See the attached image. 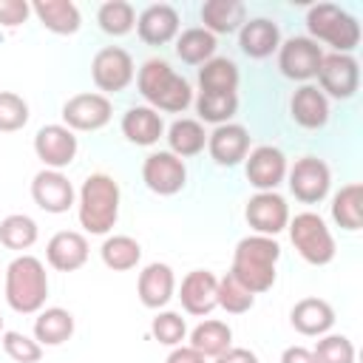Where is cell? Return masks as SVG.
<instances>
[{
	"label": "cell",
	"mask_w": 363,
	"mask_h": 363,
	"mask_svg": "<svg viewBox=\"0 0 363 363\" xmlns=\"http://www.w3.org/2000/svg\"><path fill=\"white\" fill-rule=\"evenodd\" d=\"M136 88L142 94V99L153 108V111H167V113H182L190 102H193V88L190 82L176 74L164 60L150 57L142 62L139 74H136Z\"/></svg>",
	"instance_id": "obj_1"
},
{
	"label": "cell",
	"mask_w": 363,
	"mask_h": 363,
	"mask_svg": "<svg viewBox=\"0 0 363 363\" xmlns=\"http://www.w3.org/2000/svg\"><path fill=\"white\" fill-rule=\"evenodd\" d=\"M281 258V247L269 235H247L235 244L230 275L241 281L252 295L272 289L275 284V264Z\"/></svg>",
	"instance_id": "obj_2"
},
{
	"label": "cell",
	"mask_w": 363,
	"mask_h": 363,
	"mask_svg": "<svg viewBox=\"0 0 363 363\" xmlns=\"http://www.w3.org/2000/svg\"><path fill=\"white\" fill-rule=\"evenodd\" d=\"M119 184L108 173H91L79 187L77 216L85 233L105 235L119 218Z\"/></svg>",
	"instance_id": "obj_3"
},
{
	"label": "cell",
	"mask_w": 363,
	"mask_h": 363,
	"mask_svg": "<svg viewBox=\"0 0 363 363\" xmlns=\"http://www.w3.org/2000/svg\"><path fill=\"white\" fill-rule=\"evenodd\" d=\"M48 298V275L40 258L17 255L6 267V303L20 315H34L45 306Z\"/></svg>",
	"instance_id": "obj_4"
},
{
	"label": "cell",
	"mask_w": 363,
	"mask_h": 363,
	"mask_svg": "<svg viewBox=\"0 0 363 363\" xmlns=\"http://www.w3.org/2000/svg\"><path fill=\"white\" fill-rule=\"evenodd\" d=\"M306 28L312 40H323L335 48V54H352L360 43V23L354 14L335 3H315L306 11Z\"/></svg>",
	"instance_id": "obj_5"
},
{
	"label": "cell",
	"mask_w": 363,
	"mask_h": 363,
	"mask_svg": "<svg viewBox=\"0 0 363 363\" xmlns=\"http://www.w3.org/2000/svg\"><path fill=\"white\" fill-rule=\"evenodd\" d=\"M286 230H289L292 247L298 250V255L306 264L323 267V264H329L335 258V238H332L326 221L318 213H309V210L298 213L295 218H289Z\"/></svg>",
	"instance_id": "obj_6"
},
{
	"label": "cell",
	"mask_w": 363,
	"mask_h": 363,
	"mask_svg": "<svg viewBox=\"0 0 363 363\" xmlns=\"http://www.w3.org/2000/svg\"><path fill=\"white\" fill-rule=\"evenodd\" d=\"M286 179H289V190H292V196L298 201L318 204L329 193L332 170L318 156H301V159H295L292 167H286Z\"/></svg>",
	"instance_id": "obj_7"
},
{
	"label": "cell",
	"mask_w": 363,
	"mask_h": 363,
	"mask_svg": "<svg viewBox=\"0 0 363 363\" xmlns=\"http://www.w3.org/2000/svg\"><path fill=\"white\" fill-rule=\"evenodd\" d=\"M323 60V48L312 40V37H289L278 45V68L286 79L295 82H309L318 77Z\"/></svg>",
	"instance_id": "obj_8"
},
{
	"label": "cell",
	"mask_w": 363,
	"mask_h": 363,
	"mask_svg": "<svg viewBox=\"0 0 363 363\" xmlns=\"http://www.w3.org/2000/svg\"><path fill=\"white\" fill-rule=\"evenodd\" d=\"M91 77H94V85L105 94H119L125 91L133 77H136V68H133V57L119 48V45H108V48H99L91 60Z\"/></svg>",
	"instance_id": "obj_9"
},
{
	"label": "cell",
	"mask_w": 363,
	"mask_h": 363,
	"mask_svg": "<svg viewBox=\"0 0 363 363\" xmlns=\"http://www.w3.org/2000/svg\"><path fill=\"white\" fill-rule=\"evenodd\" d=\"M318 82L320 94L329 99H352L360 88V65L352 54H323L320 68H318Z\"/></svg>",
	"instance_id": "obj_10"
},
{
	"label": "cell",
	"mask_w": 363,
	"mask_h": 363,
	"mask_svg": "<svg viewBox=\"0 0 363 363\" xmlns=\"http://www.w3.org/2000/svg\"><path fill=\"white\" fill-rule=\"evenodd\" d=\"M142 182L156 196H173L187 184L184 159L173 156L170 150H156L142 162Z\"/></svg>",
	"instance_id": "obj_11"
},
{
	"label": "cell",
	"mask_w": 363,
	"mask_h": 363,
	"mask_svg": "<svg viewBox=\"0 0 363 363\" xmlns=\"http://www.w3.org/2000/svg\"><path fill=\"white\" fill-rule=\"evenodd\" d=\"M244 216H247V224L255 230V235H269V238H275L289 224V207L284 196H278L275 190L250 196Z\"/></svg>",
	"instance_id": "obj_12"
},
{
	"label": "cell",
	"mask_w": 363,
	"mask_h": 363,
	"mask_svg": "<svg viewBox=\"0 0 363 363\" xmlns=\"http://www.w3.org/2000/svg\"><path fill=\"white\" fill-rule=\"evenodd\" d=\"M77 136L65 125H43L34 136V153L48 170H62L77 156Z\"/></svg>",
	"instance_id": "obj_13"
},
{
	"label": "cell",
	"mask_w": 363,
	"mask_h": 363,
	"mask_svg": "<svg viewBox=\"0 0 363 363\" xmlns=\"http://www.w3.org/2000/svg\"><path fill=\"white\" fill-rule=\"evenodd\" d=\"M113 105L105 94H77L62 105L65 128L71 130H99L111 122Z\"/></svg>",
	"instance_id": "obj_14"
},
{
	"label": "cell",
	"mask_w": 363,
	"mask_h": 363,
	"mask_svg": "<svg viewBox=\"0 0 363 363\" xmlns=\"http://www.w3.org/2000/svg\"><path fill=\"white\" fill-rule=\"evenodd\" d=\"M247 182L258 190H275L286 179V156L272 145H258L247 153Z\"/></svg>",
	"instance_id": "obj_15"
},
{
	"label": "cell",
	"mask_w": 363,
	"mask_h": 363,
	"mask_svg": "<svg viewBox=\"0 0 363 363\" xmlns=\"http://www.w3.org/2000/svg\"><path fill=\"white\" fill-rule=\"evenodd\" d=\"M31 199L40 210L60 216L74 207V184L68 182V176H62V170L43 167L31 182Z\"/></svg>",
	"instance_id": "obj_16"
},
{
	"label": "cell",
	"mask_w": 363,
	"mask_h": 363,
	"mask_svg": "<svg viewBox=\"0 0 363 363\" xmlns=\"http://www.w3.org/2000/svg\"><path fill=\"white\" fill-rule=\"evenodd\" d=\"M179 301L187 315H210L218 306V278L210 269H193L182 278Z\"/></svg>",
	"instance_id": "obj_17"
},
{
	"label": "cell",
	"mask_w": 363,
	"mask_h": 363,
	"mask_svg": "<svg viewBox=\"0 0 363 363\" xmlns=\"http://www.w3.org/2000/svg\"><path fill=\"white\" fill-rule=\"evenodd\" d=\"M207 150L218 167H235L250 153V130L235 122L216 125V130L207 133Z\"/></svg>",
	"instance_id": "obj_18"
},
{
	"label": "cell",
	"mask_w": 363,
	"mask_h": 363,
	"mask_svg": "<svg viewBox=\"0 0 363 363\" xmlns=\"http://www.w3.org/2000/svg\"><path fill=\"white\" fill-rule=\"evenodd\" d=\"M179 11L170 3H153L136 17V34L147 45H164L179 34Z\"/></svg>",
	"instance_id": "obj_19"
},
{
	"label": "cell",
	"mask_w": 363,
	"mask_h": 363,
	"mask_svg": "<svg viewBox=\"0 0 363 363\" xmlns=\"http://www.w3.org/2000/svg\"><path fill=\"white\" fill-rule=\"evenodd\" d=\"M88 238L77 230H60L51 235L48 247H45V261L57 269V272H74L88 261Z\"/></svg>",
	"instance_id": "obj_20"
},
{
	"label": "cell",
	"mask_w": 363,
	"mask_h": 363,
	"mask_svg": "<svg viewBox=\"0 0 363 363\" xmlns=\"http://www.w3.org/2000/svg\"><path fill=\"white\" fill-rule=\"evenodd\" d=\"M136 292H139V301L142 306L147 309H162L170 303L173 292H176V275L167 264L162 261H153L147 264L142 272H139V284H136Z\"/></svg>",
	"instance_id": "obj_21"
},
{
	"label": "cell",
	"mask_w": 363,
	"mask_h": 363,
	"mask_svg": "<svg viewBox=\"0 0 363 363\" xmlns=\"http://www.w3.org/2000/svg\"><path fill=\"white\" fill-rule=\"evenodd\" d=\"M238 45L252 60H267L281 45L278 23L269 17H252L238 28Z\"/></svg>",
	"instance_id": "obj_22"
},
{
	"label": "cell",
	"mask_w": 363,
	"mask_h": 363,
	"mask_svg": "<svg viewBox=\"0 0 363 363\" xmlns=\"http://www.w3.org/2000/svg\"><path fill=\"white\" fill-rule=\"evenodd\" d=\"M289 116L306 128V130H318L329 122V99L320 94L318 85H301L292 99H289Z\"/></svg>",
	"instance_id": "obj_23"
},
{
	"label": "cell",
	"mask_w": 363,
	"mask_h": 363,
	"mask_svg": "<svg viewBox=\"0 0 363 363\" xmlns=\"http://www.w3.org/2000/svg\"><path fill=\"white\" fill-rule=\"evenodd\" d=\"M122 133L130 145H139V147H150L159 142V136L164 133V122H162V113L153 111L150 105H133L125 111L122 116Z\"/></svg>",
	"instance_id": "obj_24"
},
{
	"label": "cell",
	"mask_w": 363,
	"mask_h": 363,
	"mask_svg": "<svg viewBox=\"0 0 363 363\" xmlns=\"http://www.w3.org/2000/svg\"><path fill=\"white\" fill-rule=\"evenodd\" d=\"M289 323L301 335L318 337V335H326L335 326V309L323 298H301L289 312Z\"/></svg>",
	"instance_id": "obj_25"
},
{
	"label": "cell",
	"mask_w": 363,
	"mask_h": 363,
	"mask_svg": "<svg viewBox=\"0 0 363 363\" xmlns=\"http://www.w3.org/2000/svg\"><path fill=\"white\" fill-rule=\"evenodd\" d=\"M31 11L51 34H77L82 26L79 9L71 0H34Z\"/></svg>",
	"instance_id": "obj_26"
},
{
	"label": "cell",
	"mask_w": 363,
	"mask_h": 363,
	"mask_svg": "<svg viewBox=\"0 0 363 363\" xmlns=\"http://www.w3.org/2000/svg\"><path fill=\"white\" fill-rule=\"evenodd\" d=\"M204 28L216 34H233L247 23V6L241 0H207L201 6Z\"/></svg>",
	"instance_id": "obj_27"
},
{
	"label": "cell",
	"mask_w": 363,
	"mask_h": 363,
	"mask_svg": "<svg viewBox=\"0 0 363 363\" xmlns=\"http://www.w3.org/2000/svg\"><path fill=\"white\" fill-rule=\"evenodd\" d=\"M74 335V315L62 306L40 309L34 318V340L40 346H60Z\"/></svg>",
	"instance_id": "obj_28"
},
{
	"label": "cell",
	"mask_w": 363,
	"mask_h": 363,
	"mask_svg": "<svg viewBox=\"0 0 363 363\" xmlns=\"http://www.w3.org/2000/svg\"><path fill=\"white\" fill-rule=\"evenodd\" d=\"M199 88L204 94H235L238 65L227 57H213L199 68Z\"/></svg>",
	"instance_id": "obj_29"
},
{
	"label": "cell",
	"mask_w": 363,
	"mask_h": 363,
	"mask_svg": "<svg viewBox=\"0 0 363 363\" xmlns=\"http://www.w3.org/2000/svg\"><path fill=\"white\" fill-rule=\"evenodd\" d=\"M167 145H170V153L179 156V159H187V156L201 153L204 145H207L204 125L199 119H176L167 128Z\"/></svg>",
	"instance_id": "obj_30"
},
{
	"label": "cell",
	"mask_w": 363,
	"mask_h": 363,
	"mask_svg": "<svg viewBox=\"0 0 363 363\" xmlns=\"http://www.w3.org/2000/svg\"><path fill=\"white\" fill-rule=\"evenodd\" d=\"M360 204H363V187L357 182L343 184L335 193V199H332V218H335V224L349 230V233L360 230L363 227V207Z\"/></svg>",
	"instance_id": "obj_31"
},
{
	"label": "cell",
	"mask_w": 363,
	"mask_h": 363,
	"mask_svg": "<svg viewBox=\"0 0 363 363\" xmlns=\"http://www.w3.org/2000/svg\"><path fill=\"white\" fill-rule=\"evenodd\" d=\"M216 37L207 31V28H201V26H196V28H184L179 37H176V57L182 60V62H187V65H204L207 60H213V54H216Z\"/></svg>",
	"instance_id": "obj_32"
},
{
	"label": "cell",
	"mask_w": 363,
	"mask_h": 363,
	"mask_svg": "<svg viewBox=\"0 0 363 363\" xmlns=\"http://www.w3.org/2000/svg\"><path fill=\"white\" fill-rule=\"evenodd\" d=\"M99 255H102V264L113 272H128L139 264L142 258V247L136 238L130 235H108L99 247Z\"/></svg>",
	"instance_id": "obj_33"
},
{
	"label": "cell",
	"mask_w": 363,
	"mask_h": 363,
	"mask_svg": "<svg viewBox=\"0 0 363 363\" xmlns=\"http://www.w3.org/2000/svg\"><path fill=\"white\" fill-rule=\"evenodd\" d=\"M190 346L204 357H218L233 346V329L224 320H201L190 332Z\"/></svg>",
	"instance_id": "obj_34"
},
{
	"label": "cell",
	"mask_w": 363,
	"mask_h": 363,
	"mask_svg": "<svg viewBox=\"0 0 363 363\" xmlns=\"http://www.w3.org/2000/svg\"><path fill=\"white\" fill-rule=\"evenodd\" d=\"M37 241V221L23 213H11L0 221V244L6 250H28Z\"/></svg>",
	"instance_id": "obj_35"
},
{
	"label": "cell",
	"mask_w": 363,
	"mask_h": 363,
	"mask_svg": "<svg viewBox=\"0 0 363 363\" xmlns=\"http://www.w3.org/2000/svg\"><path fill=\"white\" fill-rule=\"evenodd\" d=\"M96 23L105 34L111 37H125L128 31H133L136 26V11L128 0H108L99 6L96 11Z\"/></svg>",
	"instance_id": "obj_36"
},
{
	"label": "cell",
	"mask_w": 363,
	"mask_h": 363,
	"mask_svg": "<svg viewBox=\"0 0 363 363\" xmlns=\"http://www.w3.org/2000/svg\"><path fill=\"white\" fill-rule=\"evenodd\" d=\"M196 111L210 125H227L238 111V94H204V91H199Z\"/></svg>",
	"instance_id": "obj_37"
},
{
	"label": "cell",
	"mask_w": 363,
	"mask_h": 363,
	"mask_svg": "<svg viewBox=\"0 0 363 363\" xmlns=\"http://www.w3.org/2000/svg\"><path fill=\"white\" fill-rule=\"evenodd\" d=\"M252 303H255V295H252L241 281H235L230 272H227L224 278H218V306H221L224 312H230V315H244V312L252 309Z\"/></svg>",
	"instance_id": "obj_38"
},
{
	"label": "cell",
	"mask_w": 363,
	"mask_h": 363,
	"mask_svg": "<svg viewBox=\"0 0 363 363\" xmlns=\"http://www.w3.org/2000/svg\"><path fill=\"white\" fill-rule=\"evenodd\" d=\"M312 354L315 363H354V346L346 335H323Z\"/></svg>",
	"instance_id": "obj_39"
},
{
	"label": "cell",
	"mask_w": 363,
	"mask_h": 363,
	"mask_svg": "<svg viewBox=\"0 0 363 363\" xmlns=\"http://www.w3.org/2000/svg\"><path fill=\"white\" fill-rule=\"evenodd\" d=\"M28 122V102L14 91H0V130L11 133Z\"/></svg>",
	"instance_id": "obj_40"
},
{
	"label": "cell",
	"mask_w": 363,
	"mask_h": 363,
	"mask_svg": "<svg viewBox=\"0 0 363 363\" xmlns=\"http://www.w3.org/2000/svg\"><path fill=\"white\" fill-rule=\"evenodd\" d=\"M3 352L14 363H40L43 346L23 332H3Z\"/></svg>",
	"instance_id": "obj_41"
},
{
	"label": "cell",
	"mask_w": 363,
	"mask_h": 363,
	"mask_svg": "<svg viewBox=\"0 0 363 363\" xmlns=\"http://www.w3.org/2000/svg\"><path fill=\"white\" fill-rule=\"evenodd\" d=\"M150 332H153V337L159 343L179 346L184 340V335H187V323H184V318L179 312H159L153 318V323H150Z\"/></svg>",
	"instance_id": "obj_42"
},
{
	"label": "cell",
	"mask_w": 363,
	"mask_h": 363,
	"mask_svg": "<svg viewBox=\"0 0 363 363\" xmlns=\"http://www.w3.org/2000/svg\"><path fill=\"white\" fill-rule=\"evenodd\" d=\"M31 14V6L26 0H0V26L17 28Z\"/></svg>",
	"instance_id": "obj_43"
},
{
	"label": "cell",
	"mask_w": 363,
	"mask_h": 363,
	"mask_svg": "<svg viewBox=\"0 0 363 363\" xmlns=\"http://www.w3.org/2000/svg\"><path fill=\"white\" fill-rule=\"evenodd\" d=\"M213 363H258L255 352L241 349V346H230L227 352H221L218 357H213Z\"/></svg>",
	"instance_id": "obj_44"
},
{
	"label": "cell",
	"mask_w": 363,
	"mask_h": 363,
	"mask_svg": "<svg viewBox=\"0 0 363 363\" xmlns=\"http://www.w3.org/2000/svg\"><path fill=\"white\" fill-rule=\"evenodd\" d=\"M164 363H207V357L201 352H196L193 346H173V352L167 354Z\"/></svg>",
	"instance_id": "obj_45"
},
{
	"label": "cell",
	"mask_w": 363,
	"mask_h": 363,
	"mask_svg": "<svg viewBox=\"0 0 363 363\" xmlns=\"http://www.w3.org/2000/svg\"><path fill=\"white\" fill-rule=\"evenodd\" d=\"M281 363H315V354L306 346H286L281 354Z\"/></svg>",
	"instance_id": "obj_46"
},
{
	"label": "cell",
	"mask_w": 363,
	"mask_h": 363,
	"mask_svg": "<svg viewBox=\"0 0 363 363\" xmlns=\"http://www.w3.org/2000/svg\"><path fill=\"white\" fill-rule=\"evenodd\" d=\"M0 332H3V318H0Z\"/></svg>",
	"instance_id": "obj_47"
}]
</instances>
